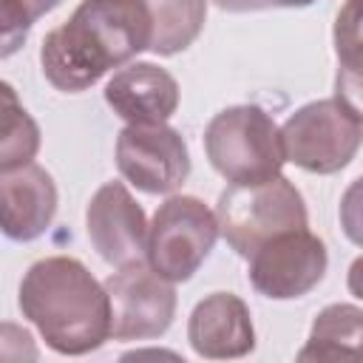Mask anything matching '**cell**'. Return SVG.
<instances>
[{
    "instance_id": "obj_1",
    "label": "cell",
    "mask_w": 363,
    "mask_h": 363,
    "mask_svg": "<svg viewBox=\"0 0 363 363\" xmlns=\"http://www.w3.org/2000/svg\"><path fill=\"white\" fill-rule=\"evenodd\" d=\"M147 43L150 17L142 0H82L62 26L45 34L40 65L57 91L79 94L147 51Z\"/></svg>"
},
{
    "instance_id": "obj_2",
    "label": "cell",
    "mask_w": 363,
    "mask_h": 363,
    "mask_svg": "<svg viewBox=\"0 0 363 363\" xmlns=\"http://www.w3.org/2000/svg\"><path fill=\"white\" fill-rule=\"evenodd\" d=\"M17 303L57 354L79 357L111 337L105 286L71 255H48L31 264L20 281Z\"/></svg>"
},
{
    "instance_id": "obj_3",
    "label": "cell",
    "mask_w": 363,
    "mask_h": 363,
    "mask_svg": "<svg viewBox=\"0 0 363 363\" xmlns=\"http://www.w3.org/2000/svg\"><path fill=\"white\" fill-rule=\"evenodd\" d=\"M204 153L213 170L230 184H258L275 179L286 162L281 130L258 105H233L218 111L207 122Z\"/></svg>"
},
{
    "instance_id": "obj_4",
    "label": "cell",
    "mask_w": 363,
    "mask_h": 363,
    "mask_svg": "<svg viewBox=\"0 0 363 363\" xmlns=\"http://www.w3.org/2000/svg\"><path fill=\"white\" fill-rule=\"evenodd\" d=\"M213 213L218 221V235H224V241L241 258H250L278 233L309 227L301 190L281 173L258 184H230L218 196Z\"/></svg>"
},
{
    "instance_id": "obj_5",
    "label": "cell",
    "mask_w": 363,
    "mask_h": 363,
    "mask_svg": "<svg viewBox=\"0 0 363 363\" xmlns=\"http://www.w3.org/2000/svg\"><path fill=\"white\" fill-rule=\"evenodd\" d=\"M278 130L286 162L306 173L329 176L354 159L363 136V119L357 105L343 96H332L301 105Z\"/></svg>"
},
{
    "instance_id": "obj_6",
    "label": "cell",
    "mask_w": 363,
    "mask_h": 363,
    "mask_svg": "<svg viewBox=\"0 0 363 363\" xmlns=\"http://www.w3.org/2000/svg\"><path fill=\"white\" fill-rule=\"evenodd\" d=\"M218 241L216 213L196 196H170L147 224L145 261L170 284L190 281Z\"/></svg>"
},
{
    "instance_id": "obj_7",
    "label": "cell",
    "mask_w": 363,
    "mask_h": 363,
    "mask_svg": "<svg viewBox=\"0 0 363 363\" xmlns=\"http://www.w3.org/2000/svg\"><path fill=\"white\" fill-rule=\"evenodd\" d=\"M326 267V244L309 227H301L264 241L247 258V278L258 295L292 301L309 295L323 281Z\"/></svg>"
},
{
    "instance_id": "obj_8",
    "label": "cell",
    "mask_w": 363,
    "mask_h": 363,
    "mask_svg": "<svg viewBox=\"0 0 363 363\" xmlns=\"http://www.w3.org/2000/svg\"><path fill=\"white\" fill-rule=\"evenodd\" d=\"M102 286L111 306V337L150 340L170 329L176 318V289L145 261L119 267Z\"/></svg>"
},
{
    "instance_id": "obj_9",
    "label": "cell",
    "mask_w": 363,
    "mask_h": 363,
    "mask_svg": "<svg viewBox=\"0 0 363 363\" xmlns=\"http://www.w3.org/2000/svg\"><path fill=\"white\" fill-rule=\"evenodd\" d=\"M116 170L142 193H173L190 176L187 142L167 122L125 125L116 136Z\"/></svg>"
},
{
    "instance_id": "obj_10",
    "label": "cell",
    "mask_w": 363,
    "mask_h": 363,
    "mask_svg": "<svg viewBox=\"0 0 363 363\" xmlns=\"http://www.w3.org/2000/svg\"><path fill=\"white\" fill-rule=\"evenodd\" d=\"M85 230L105 264L119 269L145 261L147 218L122 182H105L91 196L85 210Z\"/></svg>"
},
{
    "instance_id": "obj_11",
    "label": "cell",
    "mask_w": 363,
    "mask_h": 363,
    "mask_svg": "<svg viewBox=\"0 0 363 363\" xmlns=\"http://www.w3.org/2000/svg\"><path fill=\"white\" fill-rule=\"evenodd\" d=\"M57 201V184L45 167L31 162L0 173V233L20 244L40 238L54 221Z\"/></svg>"
},
{
    "instance_id": "obj_12",
    "label": "cell",
    "mask_w": 363,
    "mask_h": 363,
    "mask_svg": "<svg viewBox=\"0 0 363 363\" xmlns=\"http://www.w3.org/2000/svg\"><path fill=\"white\" fill-rule=\"evenodd\" d=\"M187 340L199 357L233 360L255 349V329L250 306L233 292H213L201 298L187 320Z\"/></svg>"
},
{
    "instance_id": "obj_13",
    "label": "cell",
    "mask_w": 363,
    "mask_h": 363,
    "mask_svg": "<svg viewBox=\"0 0 363 363\" xmlns=\"http://www.w3.org/2000/svg\"><path fill=\"white\" fill-rule=\"evenodd\" d=\"M105 102L128 125H162L179 108V82L156 62H125L108 79Z\"/></svg>"
},
{
    "instance_id": "obj_14",
    "label": "cell",
    "mask_w": 363,
    "mask_h": 363,
    "mask_svg": "<svg viewBox=\"0 0 363 363\" xmlns=\"http://www.w3.org/2000/svg\"><path fill=\"white\" fill-rule=\"evenodd\" d=\"M150 17L147 51L173 57L196 43L207 20V0H142Z\"/></svg>"
},
{
    "instance_id": "obj_15",
    "label": "cell",
    "mask_w": 363,
    "mask_h": 363,
    "mask_svg": "<svg viewBox=\"0 0 363 363\" xmlns=\"http://www.w3.org/2000/svg\"><path fill=\"white\" fill-rule=\"evenodd\" d=\"M40 125L23 108L17 91L0 79V173L31 164L40 150Z\"/></svg>"
},
{
    "instance_id": "obj_16",
    "label": "cell",
    "mask_w": 363,
    "mask_h": 363,
    "mask_svg": "<svg viewBox=\"0 0 363 363\" xmlns=\"http://www.w3.org/2000/svg\"><path fill=\"white\" fill-rule=\"evenodd\" d=\"M360 320L363 312L354 303H332L326 306L309 332L306 346L301 349V360L318 357V360H329V357H343V354H354L360 349Z\"/></svg>"
},
{
    "instance_id": "obj_17",
    "label": "cell",
    "mask_w": 363,
    "mask_h": 363,
    "mask_svg": "<svg viewBox=\"0 0 363 363\" xmlns=\"http://www.w3.org/2000/svg\"><path fill=\"white\" fill-rule=\"evenodd\" d=\"M34 20L20 0H0V60L17 54L31 31Z\"/></svg>"
},
{
    "instance_id": "obj_18",
    "label": "cell",
    "mask_w": 363,
    "mask_h": 363,
    "mask_svg": "<svg viewBox=\"0 0 363 363\" xmlns=\"http://www.w3.org/2000/svg\"><path fill=\"white\" fill-rule=\"evenodd\" d=\"M40 352L28 329L17 323H0V360H37Z\"/></svg>"
},
{
    "instance_id": "obj_19",
    "label": "cell",
    "mask_w": 363,
    "mask_h": 363,
    "mask_svg": "<svg viewBox=\"0 0 363 363\" xmlns=\"http://www.w3.org/2000/svg\"><path fill=\"white\" fill-rule=\"evenodd\" d=\"M213 3H216L218 9H224V11H238V14L269 9V0H213Z\"/></svg>"
},
{
    "instance_id": "obj_20",
    "label": "cell",
    "mask_w": 363,
    "mask_h": 363,
    "mask_svg": "<svg viewBox=\"0 0 363 363\" xmlns=\"http://www.w3.org/2000/svg\"><path fill=\"white\" fill-rule=\"evenodd\" d=\"M23 3V9L31 14V20H40L43 14H48L51 9H57L62 0H20Z\"/></svg>"
},
{
    "instance_id": "obj_21",
    "label": "cell",
    "mask_w": 363,
    "mask_h": 363,
    "mask_svg": "<svg viewBox=\"0 0 363 363\" xmlns=\"http://www.w3.org/2000/svg\"><path fill=\"white\" fill-rule=\"evenodd\" d=\"M315 0H269V6H278V9H306Z\"/></svg>"
}]
</instances>
